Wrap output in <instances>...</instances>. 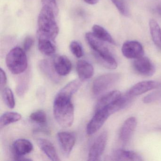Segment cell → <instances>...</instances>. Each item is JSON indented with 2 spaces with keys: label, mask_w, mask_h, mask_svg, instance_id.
Listing matches in <instances>:
<instances>
[{
  "label": "cell",
  "mask_w": 161,
  "mask_h": 161,
  "mask_svg": "<svg viewBox=\"0 0 161 161\" xmlns=\"http://www.w3.org/2000/svg\"><path fill=\"white\" fill-rule=\"evenodd\" d=\"M57 139L62 153L66 157L69 156L76 142L75 134L69 132H60L57 134Z\"/></svg>",
  "instance_id": "obj_10"
},
{
  "label": "cell",
  "mask_w": 161,
  "mask_h": 161,
  "mask_svg": "<svg viewBox=\"0 0 161 161\" xmlns=\"http://www.w3.org/2000/svg\"><path fill=\"white\" fill-rule=\"evenodd\" d=\"M161 101V91H154L144 97L143 102L145 103H151Z\"/></svg>",
  "instance_id": "obj_27"
},
{
  "label": "cell",
  "mask_w": 161,
  "mask_h": 161,
  "mask_svg": "<svg viewBox=\"0 0 161 161\" xmlns=\"http://www.w3.org/2000/svg\"><path fill=\"white\" fill-rule=\"evenodd\" d=\"M133 67L136 72L142 76L151 77L155 72V68L152 62L144 56L135 59Z\"/></svg>",
  "instance_id": "obj_9"
},
{
  "label": "cell",
  "mask_w": 161,
  "mask_h": 161,
  "mask_svg": "<svg viewBox=\"0 0 161 161\" xmlns=\"http://www.w3.org/2000/svg\"><path fill=\"white\" fill-rule=\"evenodd\" d=\"M113 160L116 161H141L142 157L135 152L119 149L115 151L112 155Z\"/></svg>",
  "instance_id": "obj_17"
},
{
  "label": "cell",
  "mask_w": 161,
  "mask_h": 161,
  "mask_svg": "<svg viewBox=\"0 0 161 161\" xmlns=\"http://www.w3.org/2000/svg\"><path fill=\"white\" fill-rule=\"evenodd\" d=\"M0 77H1L0 86H1V89H3L7 84V78L6 73L2 68H1L0 69Z\"/></svg>",
  "instance_id": "obj_31"
},
{
  "label": "cell",
  "mask_w": 161,
  "mask_h": 161,
  "mask_svg": "<svg viewBox=\"0 0 161 161\" xmlns=\"http://www.w3.org/2000/svg\"><path fill=\"white\" fill-rule=\"evenodd\" d=\"M33 146L28 139L20 138L16 140L13 145V151L15 158L22 157L31 152Z\"/></svg>",
  "instance_id": "obj_13"
},
{
  "label": "cell",
  "mask_w": 161,
  "mask_h": 161,
  "mask_svg": "<svg viewBox=\"0 0 161 161\" xmlns=\"http://www.w3.org/2000/svg\"><path fill=\"white\" fill-rule=\"evenodd\" d=\"M85 36L93 51L94 57L99 64L108 69H116L117 63L104 42L96 37L92 32L87 33Z\"/></svg>",
  "instance_id": "obj_2"
},
{
  "label": "cell",
  "mask_w": 161,
  "mask_h": 161,
  "mask_svg": "<svg viewBox=\"0 0 161 161\" xmlns=\"http://www.w3.org/2000/svg\"><path fill=\"white\" fill-rule=\"evenodd\" d=\"M137 120L134 117L127 119L122 124L119 132V138L123 144H126L130 139L136 128Z\"/></svg>",
  "instance_id": "obj_12"
},
{
  "label": "cell",
  "mask_w": 161,
  "mask_h": 161,
  "mask_svg": "<svg viewBox=\"0 0 161 161\" xmlns=\"http://www.w3.org/2000/svg\"><path fill=\"white\" fill-rule=\"evenodd\" d=\"M56 14L51 7L43 5L38 15L37 36H43L55 40L59 31L55 19Z\"/></svg>",
  "instance_id": "obj_3"
},
{
  "label": "cell",
  "mask_w": 161,
  "mask_h": 161,
  "mask_svg": "<svg viewBox=\"0 0 161 161\" xmlns=\"http://www.w3.org/2000/svg\"><path fill=\"white\" fill-rule=\"evenodd\" d=\"M122 96V94L118 90H114L103 96L97 103L96 111L104 108L115 101Z\"/></svg>",
  "instance_id": "obj_19"
},
{
  "label": "cell",
  "mask_w": 161,
  "mask_h": 161,
  "mask_svg": "<svg viewBox=\"0 0 161 161\" xmlns=\"http://www.w3.org/2000/svg\"><path fill=\"white\" fill-rule=\"evenodd\" d=\"M111 1L122 15L127 17L130 15L129 9L124 0H111Z\"/></svg>",
  "instance_id": "obj_26"
},
{
  "label": "cell",
  "mask_w": 161,
  "mask_h": 161,
  "mask_svg": "<svg viewBox=\"0 0 161 161\" xmlns=\"http://www.w3.org/2000/svg\"><path fill=\"white\" fill-rule=\"evenodd\" d=\"M37 144L40 149L50 160L54 161H60L56 149L50 141L45 138H39L37 140Z\"/></svg>",
  "instance_id": "obj_15"
},
{
  "label": "cell",
  "mask_w": 161,
  "mask_h": 161,
  "mask_svg": "<svg viewBox=\"0 0 161 161\" xmlns=\"http://www.w3.org/2000/svg\"><path fill=\"white\" fill-rule=\"evenodd\" d=\"M30 118L33 121L40 125H45L47 123V116L43 110H38L32 113Z\"/></svg>",
  "instance_id": "obj_25"
},
{
  "label": "cell",
  "mask_w": 161,
  "mask_h": 161,
  "mask_svg": "<svg viewBox=\"0 0 161 161\" xmlns=\"http://www.w3.org/2000/svg\"><path fill=\"white\" fill-rule=\"evenodd\" d=\"M108 134L106 131L102 132L93 142L88 153V161H98L104 152L107 144Z\"/></svg>",
  "instance_id": "obj_7"
},
{
  "label": "cell",
  "mask_w": 161,
  "mask_h": 161,
  "mask_svg": "<svg viewBox=\"0 0 161 161\" xmlns=\"http://www.w3.org/2000/svg\"><path fill=\"white\" fill-rule=\"evenodd\" d=\"M120 78L118 73L103 74L96 78L92 84V90L95 96H98L110 89L118 82Z\"/></svg>",
  "instance_id": "obj_5"
},
{
  "label": "cell",
  "mask_w": 161,
  "mask_h": 161,
  "mask_svg": "<svg viewBox=\"0 0 161 161\" xmlns=\"http://www.w3.org/2000/svg\"><path fill=\"white\" fill-rule=\"evenodd\" d=\"M76 69L79 78L83 81L90 79L94 75V69L93 66L85 60L78 61Z\"/></svg>",
  "instance_id": "obj_16"
},
{
  "label": "cell",
  "mask_w": 161,
  "mask_h": 161,
  "mask_svg": "<svg viewBox=\"0 0 161 161\" xmlns=\"http://www.w3.org/2000/svg\"><path fill=\"white\" fill-rule=\"evenodd\" d=\"M22 116L17 112H6L3 114L0 118L1 128L5 127L11 123L17 122L21 119Z\"/></svg>",
  "instance_id": "obj_23"
},
{
  "label": "cell",
  "mask_w": 161,
  "mask_h": 161,
  "mask_svg": "<svg viewBox=\"0 0 161 161\" xmlns=\"http://www.w3.org/2000/svg\"><path fill=\"white\" fill-rule=\"evenodd\" d=\"M38 40V48L43 54L51 56L56 52V47L54 41L43 36H37Z\"/></svg>",
  "instance_id": "obj_18"
},
{
  "label": "cell",
  "mask_w": 161,
  "mask_h": 161,
  "mask_svg": "<svg viewBox=\"0 0 161 161\" xmlns=\"http://www.w3.org/2000/svg\"><path fill=\"white\" fill-rule=\"evenodd\" d=\"M39 66L40 70L43 73L54 82H58L59 80V76L54 69L53 64L48 60H42L39 63Z\"/></svg>",
  "instance_id": "obj_20"
},
{
  "label": "cell",
  "mask_w": 161,
  "mask_h": 161,
  "mask_svg": "<svg viewBox=\"0 0 161 161\" xmlns=\"http://www.w3.org/2000/svg\"><path fill=\"white\" fill-rule=\"evenodd\" d=\"M85 2L90 5H94L98 2L99 0H83Z\"/></svg>",
  "instance_id": "obj_32"
},
{
  "label": "cell",
  "mask_w": 161,
  "mask_h": 161,
  "mask_svg": "<svg viewBox=\"0 0 161 161\" xmlns=\"http://www.w3.org/2000/svg\"><path fill=\"white\" fill-rule=\"evenodd\" d=\"M92 33L99 39L104 42L115 45V42L110 34L104 28L98 25H95L92 28Z\"/></svg>",
  "instance_id": "obj_22"
},
{
  "label": "cell",
  "mask_w": 161,
  "mask_h": 161,
  "mask_svg": "<svg viewBox=\"0 0 161 161\" xmlns=\"http://www.w3.org/2000/svg\"><path fill=\"white\" fill-rule=\"evenodd\" d=\"M150 32L153 41L156 47L161 49V28L154 19H151L149 22Z\"/></svg>",
  "instance_id": "obj_21"
},
{
  "label": "cell",
  "mask_w": 161,
  "mask_h": 161,
  "mask_svg": "<svg viewBox=\"0 0 161 161\" xmlns=\"http://www.w3.org/2000/svg\"><path fill=\"white\" fill-rule=\"evenodd\" d=\"M3 99L4 103L9 108L13 109L15 106V100L12 90L8 87L2 89Z\"/></svg>",
  "instance_id": "obj_24"
},
{
  "label": "cell",
  "mask_w": 161,
  "mask_h": 161,
  "mask_svg": "<svg viewBox=\"0 0 161 161\" xmlns=\"http://www.w3.org/2000/svg\"><path fill=\"white\" fill-rule=\"evenodd\" d=\"M161 87V83L153 80L143 81L139 82L132 86L128 94L132 97L142 95L150 90Z\"/></svg>",
  "instance_id": "obj_11"
},
{
  "label": "cell",
  "mask_w": 161,
  "mask_h": 161,
  "mask_svg": "<svg viewBox=\"0 0 161 161\" xmlns=\"http://www.w3.org/2000/svg\"><path fill=\"white\" fill-rule=\"evenodd\" d=\"M69 48L72 54L77 58H80L83 56L84 53L82 47L77 41H72L69 45Z\"/></svg>",
  "instance_id": "obj_28"
},
{
  "label": "cell",
  "mask_w": 161,
  "mask_h": 161,
  "mask_svg": "<svg viewBox=\"0 0 161 161\" xmlns=\"http://www.w3.org/2000/svg\"><path fill=\"white\" fill-rule=\"evenodd\" d=\"M121 52L128 59H136L144 56L145 51L142 44L137 41H127L122 45Z\"/></svg>",
  "instance_id": "obj_8"
},
{
  "label": "cell",
  "mask_w": 161,
  "mask_h": 161,
  "mask_svg": "<svg viewBox=\"0 0 161 161\" xmlns=\"http://www.w3.org/2000/svg\"><path fill=\"white\" fill-rule=\"evenodd\" d=\"M111 114L106 107L97 110L86 126V133L89 135L96 133L103 126Z\"/></svg>",
  "instance_id": "obj_6"
},
{
  "label": "cell",
  "mask_w": 161,
  "mask_h": 161,
  "mask_svg": "<svg viewBox=\"0 0 161 161\" xmlns=\"http://www.w3.org/2000/svg\"><path fill=\"white\" fill-rule=\"evenodd\" d=\"M156 10H157V13L161 16V5H159L157 6Z\"/></svg>",
  "instance_id": "obj_33"
},
{
  "label": "cell",
  "mask_w": 161,
  "mask_h": 161,
  "mask_svg": "<svg viewBox=\"0 0 161 161\" xmlns=\"http://www.w3.org/2000/svg\"><path fill=\"white\" fill-rule=\"evenodd\" d=\"M43 5H48L51 7L55 11L56 14L58 12L56 0H41Z\"/></svg>",
  "instance_id": "obj_30"
},
{
  "label": "cell",
  "mask_w": 161,
  "mask_h": 161,
  "mask_svg": "<svg viewBox=\"0 0 161 161\" xmlns=\"http://www.w3.org/2000/svg\"><path fill=\"white\" fill-rule=\"evenodd\" d=\"M79 89V85L72 81L58 92L54 99L53 114L57 123L63 128H69L73 124L74 108L71 98Z\"/></svg>",
  "instance_id": "obj_1"
},
{
  "label": "cell",
  "mask_w": 161,
  "mask_h": 161,
  "mask_svg": "<svg viewBox=\"0 0 161 161\" xmlns=\"http://www.w3.org/2000/svg\"><path fill=\"white\" fill-rule=\"evenodd\" d=\"M34 44V39L31 36H27L24 41L23 47L25 51H29Z\"/></svg>",
  "instance_id": "obj_29"
},
{
  "label": "cell",
  "mask_w": 161,
  "mask_h": 161,
  "mask_svg": "<svg viewBox=\"0 0 161 161\" xmlns=\"http://www.w3.org/2000/svg\"><path fill=\"white\" fill-rule=\"evenodd\" d=\"M7 68L13 74H21L28 67V59L25 51L19 47L12 49L6 58Z\"/></svg>",
  "instance_id": "obj_4"
},
{
  "label": "cell",
  "mask_w": 161,
  "mask_h": 161,
  "mask_svg": "<svg viewBox=\"0 0 161 161\" xmlns=\"http://www.w3.org/2000/svg\"><path fill=\"white\" fill-rule=\"evenodd\" d=\"M53 65L56 73L60 76H67L70 73L72 69L71 62L64 55L55 57Z\"/></svg>",
  "instance_id": "obj_14"
}]
</instances>
